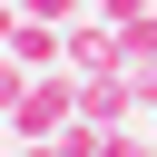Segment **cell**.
<instances>
[{"mask_svg":"<svg viewBox=\"0 0 157 157\" xmlns=\"http://www.w3.org/2000/svg\"><path fill=\"white\" fill-rule=\"evenodd\" d=\"M59 108H69V98H59V88H20V108H10V118H20V128H49V118H59Z\"/></svg>","mask_w":157,"mask_h":157,"instance_id":"1","label":"cell"},{"mask_svg":"<svg viewBox=\"0 0 157 157\" xmlns=\"http://www.w3.org/2000/svg\"><path fill=\"white\" fill-rule=\"evenodd\" d=\"M10 59H20V69H39V59H49V29H39V20H20V29H10Z\"/></svg>","mask_w":157,"mask_h":157,"instance_id":"2","label":"cell"},{"mask_svg":"<svg viewBox=\"0 0 157 157\" xmlns=\"http://www.w3.org/2000/svg\"><path fill=\"white\" fill-rule=\"evenodd\" d=\"M20 88H29V78H20V59H0V108H20Z\"/></svg>","mask_w":157,"mask_h":157,"instance_id":"3","label":"cell"},{"mask_svg":"<svg viewBox=\"0 0 157 157\" xmlns=\"http://www.w3.org/2000/svg\"><path fill=\"white\" fill-rule=\"evenodd\" d=\"M20 10H29V20H59V10H69V0H20Z\"/></svg>","mask_w":157,"mask_h":157,"instance_id":"4","label":"cell"},{"mask_svg":"<svg viewBox=\"0 0 157 157\" xmlns=\"http://www.w3.org/2000/svg\"><path fill=\"white\" fill-rule=\"evenodd\" d=\"M10 29H20V20H10V10H0V39H10Z\"/></svg>","mask_w":157,"mask_h":157,"instance_id":"5","label":"cell"}]
</instances>
